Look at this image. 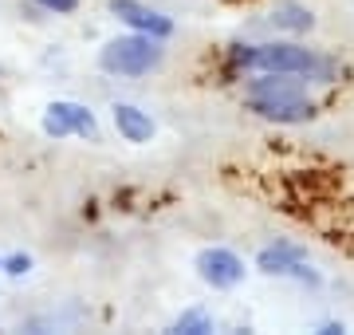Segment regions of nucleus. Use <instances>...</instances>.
Returning a JSON list of instances; mask_svg holds the SVG:
<instances>
[{"label":"nucleus","instance_id":"f257e3e1","mask_svg":"<svg viewBox=\"0 0 354 335\" xmlns=\"http://www.w3.org/2000/svg\"><path fill=\"white\" fill-rule=\"evenodd\" d=\"M252 71H276V75H299L307 83H335L339 79V64L327 60V55L311 52V48H299V44H288V39H276V44H256V60Z\"/></svg>","mask_w":354,"mask_h":335},{"label":"nucleus","instance_id":"f03ea898","mask_svg":"<svg viewBox=\"0 0 354 335\" xmlns=\"http://www.w3.org/2000/svg\"><path fill=\"white\" fill-rule=\"evenodd\" d=\"M162 39L146 36V32H130V36H114L102 44L99 67L106 75H122V79H138L150 75L153 67H162Z\"/></svg>","mask_w":354,"mask_h":335},{"label":"nucleus","instance_id":"7ed1b4c3","mask_svg":"<svg viewBox=\"0 0 354 335\" xmlns=\"http://www.w3.org/2000/svg\"><path fill=\"white\" fill-rule=\"evenodd\" d=\"M256 269L264 276H295L304 284H319V272L307 264V248L291 245V241H276L256 253Z\"/></svg>","mask_w":354,"mask_h":335},{"label":"nucleus","instance_id":"20e7f679","mask_svg":"<svg viewBox=\"0 0 354 335\" xmlns=\"http://www.w3.org/2000/svg\"><path fill=\"white\" fill-rule=\"evenodd\" d=\"M197 276H201L209 288L225 292V288H236L244 280V260L232 253V248H201L197 253Z\"/></svg>","mask_w":354,"mask_h":335},{"label":"nucleus","instance_id":"39448f33","mask_svg":"<svg viewBox=\"0 0 354 335\" xmlns=\"http://www.w3.org/2000/svg\"><path fill=\"white\" fill-rule=\"evenodd\" d=\"M244 107L252 115L279 123V127H295V123H311L319 115V107L307 95H279V99H244Z\"/></svg>","mask_w":354,"mask_h":335},{"label":"nucleus","instance_id":"423d86ee","mask_svg":"<svg viewBox=\"0 0 354 335\" xmlns=\"http://www.w3.org/2000/svg\"><path fill=\"white\" fill-rule=\"evenodd\" d=\"M111 12L130 28V32H146L153 39H169L174 36V20L158 8H146L142 0H111Z\"/></svg>","mask_w":354,"mask_h":335},{"label":"nucleus","instance_id":"0eeeda50","mask_svg":"<svg viewBox=\"0 0 354 335\" xmlns=\"http://www.w3.org/2000/svg\"><path fill=\"white\" fill-rule=\"evenodd\" d=\"M111 118H114V130L122 134L127 142H134V146H142V142H150L153 138V118L142 111V107L134 103H114L111 107Z\"/></svg>","mask_w":354,"mask_h":335},{"label":"nucleus","instance_id":"6e6552de","mask_svg":"<svg viewBox=\"0 0 354 335\" xmlns=\"http://www.w3.org/2000/svg\"><path fill=\"white\" fill-rule=\"evenodd\" d=\"M268 20H272V28H279V32H295V36L315 28V16H311V8H304V4H279Z\"/></svg>","mask_w":354,"mask_h":335},{"label":"nucleus","instance_id":"1a4fd4ad","mask_svg":"<svg viewBox=\"0 0 354 335\" xmlns=\"http://www.w3.org/2000/svg\"><path fill=\"white\" fill-rule=\"evenodd\" d=\"M44 134L48 138H67L71 134V103H51L48 111H44Z\"/></svg>","mask_w":354,"mask_h":335},{"label":"nucleus","instance_id":"9d476101","mask_svg":"<svg viewBox=\"0 0 354 335\" xmlns=\"http://www.w3.org/2000/svg\"><path fill=\"white\" fill-rule=\"evenodd\" d=\"M174 332L177 335H209L213 332V316H209L205 308H185L174 320Z\"/></svg>","mask_w":354,"mask_h":335},{"label":"nucleus","instance_id":"9b49d317","mask_svg":"<svg viewBox=\"0 0 354 335\" xmlns=\"http://www.w3.org/2000/svg\"><path fill=\"white\" fill-rule=\"evenodd\" d=\"M71 134H79V138H87V142L99 138V123H95V115H91L87 107H79V103H71Z\"/></svg>","mask_w":354,"mask_h":335},{"label":"nucleus","instance_id":"f8f14e48","mask_svg":"<svg viewBox=\"0 0 354 335\" xmlns=\"http://www.w3.org/2000/svg\"><path fill=\"white\" fill-rule=\"evenodd\" d=\"M256 44H232L228 48V71H252Z\"/></svg>","mask_w":354,"mask_h":335},{"label":"nucleus","instance_id":"ddd939ff","mask_svg":"<svg viewBox=\"0 0 354 335\" xmlns=\"http://www.w3.org/2000/svg\"><path fill=\"white\" fill-rule=\"evenodd\" d=\"M44 12H51V16H71L79 8V0H36Z\"/></svg>","mask_w":354,"mask_h":335},{"label":"nucleus","instance_id":"4468645a","mask_svg":"<svg viewBox=\"0 0 354 335\" xmlns=\"http://www.w3.org/2000/svg\"><path fill=\"white\" fill-rule=\"evenodd\" d=\"M4 272H8V276H24V272H32V257H28V253L8 257V260H4Z\"/></svg>","mask_w":354,"mask_h":335},{"label":"nucleus","instance_id":"2eb2a0df","mask_svg":"<svg viewBox=\"0 0 354 335\" xmlns=\"http://www.w3.org/2000/svg\"><path fill=\"white\" fill-rule=\"evenodd\" d=\"M342 332H346V327H342V323H335V320L319 327V335H342Z\"/></svg>","mask_w":354,"mask_h":335},{"label":"nucleus","instance_id":"dca6fc26","mask_svg":"<svg viewBox=\"0 0 354 335\" xmlns=\"http://www.w3.org/2000/svg\"><path fill=\"white\" fill-rule=\"evenodd\" d=\"M0 272H4V260H0Z\"/></svg>","mask_w":354,"mask_h":335}]
</instances>
